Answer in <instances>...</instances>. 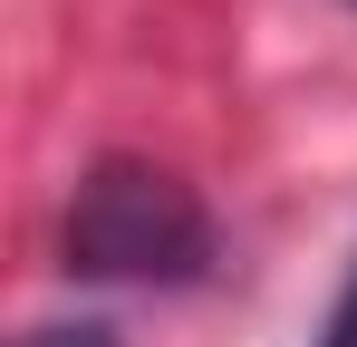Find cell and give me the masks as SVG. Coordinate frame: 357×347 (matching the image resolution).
<instances>
[{"label": "cell", "instance_id": "cell-1", "mask_svg": "<svg viewBox=\"0 0 357 347\" xmlns=\"http://www.w3.org/2000/svg\"><path fill=\"white\" fill-rule=\"evenodd\" d=\"M213 261V222L193 203V183L145 155L87 164L68 203V270L77 280H193Z\"/></svg>", "mask_w": 357, "mask_h": 347}, {"label": "cell", "instance_id": "cell-2", "mask_svg": "<svg viewBox=\"0 0 357 347\" xmlns=\"http://www.w3.org/2000/svg\"><path fill=\"white\" fill-rule=\"evenodd\" d=\"M20 347H116V338H107L97 318H77V328H29Z\"/></svg>", "mask_w": 357, "mask_h": 347}, {"label": "cell", "instance_id": "cell-3", "mask_svg": "<svg viewBox=\"0 0 357 347\" xmlns=\"http://www.w3.org/2000/svg\"><path fill=\"white\" fill-rule=\"evenodd\" d=\"M319 347H357V270H348V289H338V309H328Z\"/></svg>", "mask_w": 357, "mask_h": 347}]
</instances>
